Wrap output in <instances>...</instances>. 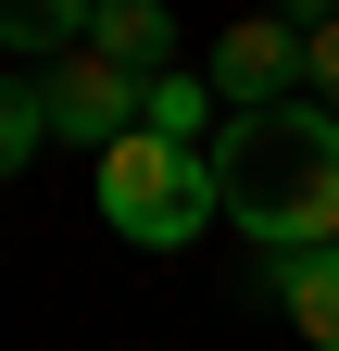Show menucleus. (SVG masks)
Masks as SVG:
<instances>
[{
	"mask_svg": "<svg viewBox=\"0 0 339 351\" xmlns=\"http://www.w3.org/2000/svg\"><path fill=\"white\" fill-rule=\"evenodd\" d=\"M214 213L251 251H339V113L277 101V113H226L214 125Z\"/></svg>",
	"mask_w": 339,
	"mask_h": 351,
	"instance_id": "nucleus-1",
	"label": "nucleus"
},
{
	"mask_svg": "<svg viewBox=\"0 0 339 351\" xmlns=\"http://www.w3.org/2000/svg\"><path fill=\"white\" fill-rule=\"evenodd\" d=\"M89 213L126 239V251H189L214 226V151H176V138H113L89 163Z\"/></svg>",
	"mask_w": 339,
	"mask_h": 351,
	"instance_id": "nucleus-2",
	"label": "nucleus"
},
{
	"mask_svg": "<svg viewBox=\"0 0 339 351\" xmlns=\"http://www.w3.org/2000/svg\"><path fill=\"white\" fill-rule=\"evenodd\" d=\"M38 113H51V138H75V151H113V138H139V88H126L101 51H63V63H38Z\"/></svg>",
	"mask_w": 339,
	"mask_h": 351,
	"instance_id": "nucleus-3",
	"label": "nucleus"
},
{
	"mask_svg": "<svg viewBox=\"0 0 339 351\" xmlns=\"http://www.w3.org/2000/svg\"><path fill=\"white\" fill-rule=\"evenodd\" d=\"M201 75H214L226 113H277V101H302V38H289L277 13H239L214 51H201Z\"/></svg>",
	"mask_w": 339,
	"mask_h": 351,
	"instance_id": "nucleus-4",
	"label": "nucleus"
},
{
	"mask_svg": "<svg viewBox=\"0 0 339 351\" xmlns=\"http://www.w3.org/2000/svg\"><path fill=\"white\" fill-rule=\"evenodd\" d=\"M89 51H101L126 88H151V75H176L189 38H176V13H163V0H101V13H89Z\"/></svg>",
	"mask_w": 339,
	"mask_h": 351,
	"instance_id": "nucleus-5",
	"label": "nucleus"
},
{
	"mask_svg": "<svg viewBox=\"0 0 339 351\" xmlns=\"http://www.w3.org/2000/svg\"><path fill=\"white\" fill-rule=\"evenodd\" d=\"M139 125H151V138H176V151H214L226 101H214V75H201V63H176V75H151V88H139Z\"/></svg>",
	"mask_w": 339,
	"mask_h": 351,
	"instance_id": "nucleus-6",
	"label": "nucleus"
},
{
	"mask_svg": "<svg viewBox=\"0 0 339 351\" xmlns=\"http://www.w3.org/2000/svg\"><path fill=\"white\" fill-rule=\"evenodd\" d=\"M277 301H289V326H302V351H339V251H289Z\"/></svg>",
	"mask_w": 339,
	"mask_h": 351,
	"instance_id": "nucleus-7",
	"label": "nucleus"
},
{
	"mask_svg": "<svg viewBox=\"0 0 339 351\" xmlns=\"http://www.w3.org/2000/svg\"><path fill=\"white\" fill-rule=\"evenodd\" d=\"M89 13H101V0H0V51L63 63V51H89Z\"/></svg>",
	"mask_w": 339,
	"mask_h": 351,
	"instance_id": "nucleus-8",
	"label": "nucleus"
},
{
	"mask_svg": "<svg viewBox=\"0 0 339 351\" xmlns=\"http://www.w3.org/2000/svg\"><path fill=\"white\" fill-rule=\"evenodd\" d=\"M38 138H51V113H38V75H0V176H25Z\"/></svg>",
	"mask_w": 339,
	"mask_h": 351,
	"instance_id": "nucleus-9",
	"label": "nucleus"
},
{
	"mask_svg": "<svg viewBox=\"0 0 339 351\" xmlns=\"http://www.w3.org/2000/svg\"><path fill=\"white\" fill-rule=\"evenodd\" d=\"M302 101H314V113H339V25H327V38H302Z\"/></svg>",
	"mask_w": 339,
	"mask_h": 351,
	"instance_id": "nucleus-10",
	"label": "nucleus"
},
{
	"mask_svg": "<svg viewBox=\"0 0 339 351\" xmlns=\"http://www.w3.org/2000/svg\"><path fill=\"white\" fill-rule=\"evenodd\" d=\"M277 25H289V38H327V25H339V0H277Z\"/></svg>",
	"mask_w": 339,
	"mask_h": 351,
	"instance_id": "nucleus-11",
	"label": "nucleus"
}]
</instances>
